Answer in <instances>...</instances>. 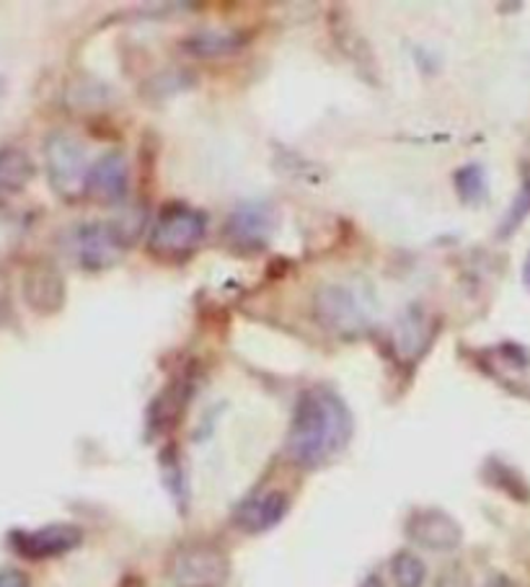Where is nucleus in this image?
Instances as JSON below:
<instances>
[{
	"label": "nucleus",
	"mask_w": 530,
	"mask_h": 587,
	"mask_svg": "<svg viewBox=\"0 0 530 587\" xmlns=\"http://www.w3.org/2000/svg\"><path fill=\"white\" fill-rule=\"evenodd\" d=\"M352 438V414L340 393L326 385L303 391L295 407L287 456L303 469H318L347 448Z\"/></svg>",
	"instance_id": "f257e3e1"
},
{
	"label": "nucleus",
	"mask_w": 530,
	"mask_h": 587,
	"mask_svg": "<svg viewBox=\"0 0 530 587\" xmlns=\"http://www.w3.org/2000/svg\"><path fill=\"white\" fill-rule=\"evenodd\" d=\"M207 221L195 207L174 203L160 211L150 231L148 248L160 260H184L203 244Z\"/></svg>",
	"instance_id": "f03ea898"
},
{
	"label": "nucleus",
	"mask_w": 530,
	"mask_h": 587,
	"mask_svg": "<svg viewBox=\"0 0 530 587\" xmlns=\"http://www.w3.org/2000/svg\"><path fill=\"white\" fill-rule=\"evenodd\" d=\"M45 158L52 189L62 199L76 203L80 195H86L88 172L91 168L86 166V153L76 138H70L66 133L50 135L45 143Z\"/></svg>",
	"instance_id": "7ed1b4c3"
},
{
	"label": "nucleus",
	"mask_w": 530,
	"mask_h": 587,
	"mask_svg": "<svg viewBox=\"0 0 530 587\" xmlns=\"http://www.w3.org/2000/svg\"><path fill=\"white\" fill-rule=\"evenodd\" d=\"M226 554L213 546L195 544L174 557L171 577L179 587H220L228 580Z\"/></svg>",
	"instance_id": "20e7f679"
},
{
	"label": "nucleus",
	"mask_w": 530,
	"mask_h": 587,
	"mask_svg": "<svg viewBox=\"0 0 530 587\" xmlns=\"http://www.w3.org/2000/svg\"><path fill=\"white\" fill-rule=\"evenodd\" d=\"M76 254L86 270H109L122 260L125 233L115 223H86L76 231Z\"/></svg>",
	"instance_id": "39448f33"
},
{
	"label": "nucleus",
	"mask_w": 530,
	"mask_h": 587,
	"mask_svg": "<svg viewBox=\"0 0 530 587\" xmlns=\"http://www.w3.org/2000/svg\"><path fill=\"white\" fill-rule=\"evenodd\" d=\"M84 541V530L70 522H52L37 530H13L11 546L23 559H55L73 551Z\"/></svg>",
	"instance_id": "423d86ee"
},
{
	"label": "nucleus",
	"mask_w": 530,
	"mask_h": 587,
	"mask_svg": "<svg viewBox=\"0 0 530 587\" xmlns=\"http://www.w3.org/2000/svg\"><path fill=\"white\" fill-rule=\"evenodd\" d=\"M277 225L275 207L267 203H248L241 205L236 213L230 215L223 236L230 246L241 248V252H259L267 246Z\"/></svg>",
	"instance_id": "0eeeda50"
},
{
	"label": "nucleus",
	"mask_w": 530,
	"mask_h": 587,
	"mask_svg": "<svg viewBox=\"0 0 530 587\" xmlns=\"http://www.w3.org/2000/svg\"><path fill=\"white\" fill-rule=\"evenodd\" d=\"M316 319L321 326L336 334H357L367 326L365 305L342 285L321 287L316 295Z\"/></svg>",
	"instance_id": "6e6552de"
},
{
	"label": "nucleus",
	"mask_w": 530,
	"mask_h": 587,
	"mask_svg": "<svg viewBox=\"0 0 530 587\" xmlns=\"http://www.w3.org/2000/svg\"><path fill=\"white\" fill-rule=\"evenodd\" d=\"M406 536L430 551H453L463 541V530L453 515L438 508L414 510L406 520Z\"/></svg>",
	"instance_id": "1a4fd4ad"
},
{
	"label": "nucleus",
	"mask_w": 530,
	"mask_h": 587,
	"mask_svg": "<svg viewBox=\"0 0 530 587\" xmlns=\"http://www.w3.org/2000/svg\"><path fill=\"white\" fill-rule=\"evenodd\" d=\"M23 297H27L29 309L37 311L39 316H52L66 303V283L62 275L52 264L37 262L31 264L23 275Z\"/></svg>",
	"instance_id": "9d476101"
},
{
	"label": "nucleus",
	"mask_w": 530,
	"mask_h": 587,
	"mask_svg": "<svg viewBox=\"0 0 530 587\" xmlns=\"http://www.w3.org/2000/svg\"><path fill=\"white\" fill-rule=\"evenodd\" d=\"M86 195L99 203H119L127 195V160L122 153H107L88 172Z\"/></svg>",
	"instance_id": "9b49d317"
},
{
	"label": "nucleus",
	"mask_w": 530,
	"mask_h": 587,
	"mask_svg": "<svg viewBox=\"0 0 530 587\" xmlns=\"http://www.w3.org/2000/svg\"><path fill=\"white\" fill-rule=\"evenodd\" d=\"M287 515V497L283 492H267L244 502L236 512V522L241 530L248 534H264V530L275 528Z\"/></svg>",
	"instance_id": "f8f14e48"
},
{
	"label": "nucleus",
	"mask_w": 530,
	"mask_h": 587,
	"mask_svg": "<svg viewBox=\"0 0 530 587\" xmlns=\"http://www.w3.org/2000/svg\"><path fill=\"white\" fill-rule=\"evenodd\" d=\"M37 166L21 148H0V205L29 187Z\"/></svg>",
	"instance_id": "ddd939ff"
},
{
	"label": "nucleus",
	"mask_w": 530,
	"mask_h": 587,
	"mask_svg": "<svg viewBox=\"0 0 530 587\" xmlns=\"http://www.w3.org/2000/svg\"><path fill=\"white\" fill-rule=\"evenodd\" d=\"M241 42H244V39L233 35V31H197L195 37L181 42V47L195 55V58H220V55L236 52Z\"/></svg>",
	"instance_id": "4468645a"
},
{
	"label": "nucleus",
	"mask_w": 530,
	"mask_h": 587,
	"mask_svg": "<svg viewBox=\"0 0 530 587\" xmlns=\"http://www.w3.org/2000/svg\"><path fill=\"white\" fill-rule=\"evenodd\" d=\"M391 577L396 587H422L428 569H424V561L416 554L399 551L391 559Z\"/></svg>",
	"instance_id": "2eb2a0df"
},
{
	"label": "nucleus",
	"mask_w": 530,
	"mask_h": 587,
	"mask_svg": "<svg viewBox=\"0 0 530 587\" xmlns=\"http://www.w3.org/2000/svg\"><path fill=\"white\" fill-rule=\"evenodd\" d=\"M453 184L463 203H479V199L487 197V174L477 164L458 168Z\"/></svg>",
	"instance_id": "dca6fc26"
},
{
	"label": "nucleus",
	"mask_w": 530,
	"mask_h": 587,
	"mask_svg": "<svg viewBox=\"0 0 530 587\" xmlns=\"http://www.w3.org/2000/svg\"><path fill=\"white\" fill-rule=\"evenodd\" d=\"M530 213V179L526 182L523 192H520V197L516 199V207H512V213L508 215V225H504V233L518 228L520 221L526 218V215Z\"/></svg>",
	"instance_id": "f3484780"
},
{
	"label": "nucleus",
	"mask_w": 530,
	"mask_h": 587,
	"mask_svg": "<svg viewBox=\"0 0 530 587\" xmlns=\"http://www.w3.org/2000/svg\"><path fill=\"white\" fill-rule=\"evenodd\" d=\"M0 587H29V580L19 569H3L0 573Z\"/></svg>",
	"instance_id": "a211bd4d"
},
{
	"label": "nucleus",
	"mask_w": 530,
	"mask_h": 587,
	"mask_svg": "<svg viewBox=\"0 0 530 587\" xmlns=\"http://www.w3.org/2000/svg\"><path fill=\"white\" fill-rule=\"evenodd\" d=\"M523 283H526V287L530 291V254L526 256V264H523Z\"/></svg>",
	"instance_id": "6ab92c4d"
},
{
	"label": "nucleus",
	"mask_w": 530,
	"mask_h": 587,
	"mask_svg": "<svg viewBox=\"0 0 530 587\" xmlns=\"http://www.w3.org/2000/svg\"><path fill=\"white\" fill-rule=\"evenodd\" d=\"M3 94H6V80L0 78V99H3Z\"/></svg>",
	"instance_id": "aec40b11"
},
{
	"label": "nucleus",
	"mask_w": 530,
	"mask_h": 587,
	"mask_svg": "<svg viewBox=\"0 0 530 587\" xmlns=\"http://www.w3.org/2000/svg\"><path fill=\"white\" fill-rule=\"evenodd\" d=\"M365 587H381V583H379V580H371Z\"/></svg>",
	"instance_id": "412c9836"
}]
</instances>
